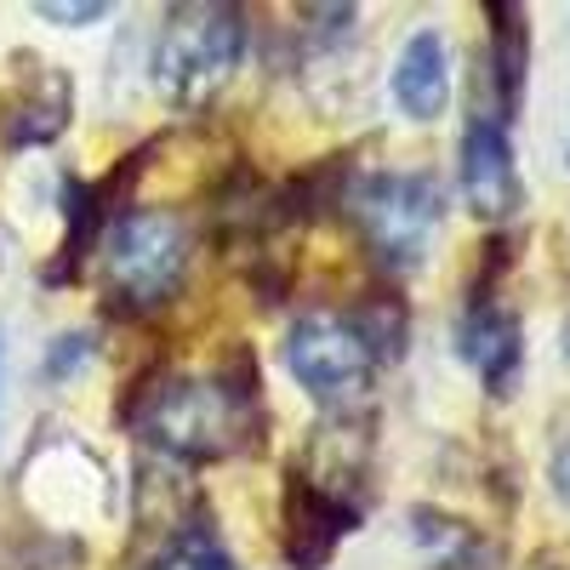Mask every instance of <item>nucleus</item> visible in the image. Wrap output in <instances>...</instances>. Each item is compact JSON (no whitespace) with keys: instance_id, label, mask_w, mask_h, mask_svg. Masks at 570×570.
Wrapping results in <instances>:
<instances>
[{"instance_id":"nucleus-1","label":"nucleus","mask_w":570,"mask_h":570,"mask_svg":"<svg viewBox=\"0 0 570 570\" xmlns=\"http://www.w3.org/2000/svg\"><path fill=\"white\" fill-rule=\"evenodd\" d=\"M263 428V405H257V383L234 376V365L223 371H171L160 383H149L137 405V434L155 451L177 456V462H223L234 451H246Z\"/></svg>"},{"instance_id":"nucleus-2","label":"nucleus","mask_w":570,"mask_h":570,"mask_svg":"<svg viewBox=\"0 0 570 570\" xmlns=\"http://www.w3.org/2000/svg\"><path fill=\"white\" fill-rule=\"evenodd\" d=\"M188 257H195V234L177 212L160 206H126L109 228H104V292L115 314H155L166 308L183 279H188Z\"/></svg>"},{"instance_id":"nucleus-3","label":"nucleus","mask_w":570,"mask_h":570,"mask_svg":"<svg viewBox=\"0 0 570 570\" xmlns=\"http://www.w3.org/2000/svg\"><path fill=\"white\" fill-rule=\"evenodd\" d=\"M337 206L354 217L365 252L389 274L422 268L445 217V195L428 171H360L343 183Z\"/></svg>"},{"instance_id":"nucleus-4","label":"nucleus","mask_w":570,"mask_h":570,"mask_svg":"<svg viewBox=\"0 0 570 570\" xmlns=\"http://www.w3.org/2000/svg\"><path fill=\"white\" fill-rule=\"evenodd\" d=\"M246 58V12L195 0V7H171L155 35V86L171 109H206L217 91L234 80Z\"/></svg>"},{"instance_id":"nucleus-5","label":"nucleus","mask_w":570,"mask_h":570,"mask_svg":"<svg viewBox=\"0 0 570 570\" xmlns=\"http://www.w3.org/2000/svg\"><path fill=\"white\" fill-rule=\"evenodd\" d=\"M279 354H285L292 383L308 400H320L325 411H354L376 383V365H383L360 308H308V314H297L292 325H285Z\"/></svg>"},{"instance_id":"nucleus-6","label":"nucleus","mask_w":570,"mask_h":570,"mask_svg":"<svg viewBox=\"0 0 570 570\" xmlns=\"http://www.w3.org/2000/svg\"><path fill=\"white\" fill-rule=\"evenodd\" d=\"M462 200L473 217L485 223H502L519 212L525 188H519V160H513V137H508V120L491 109V104H473L468 126H462Z\"/></svg>"},{"instance_id":"nucleus-7","label":"nucleus","mask_w":570,"mask_h":570,"mask_svg":"<svg viewBox=\"0 0 570 570\" xmlns=\"http://www.w3.org/2000/svg\"><path fill=\"white\" fill-rule=\"evenodd\" d=\"M456 354L468 360V371L485 383V394H513L519 365H525V325L508 303H497L491 285H473L462 320H456Z\"/></svg>"},{"instance_id":"nucleus-8","label":"nucleus","mask_w":570,"mask_h":570,"mask_svg":"<svg viewBox=\"0 0 570 570\" xmlns=\"http://www.w3.org/2000/svg\"><path fill=\"white\" fill-rule=\"evenodd\" d=\"M360 513H365L360 502L314 485L303 468H292L285 473V508H279V548H285V559H292L297 570H320L331 553H337V542L360 525Z\"/></svg>"},{"instance_id":"nucleus-9","label":"nucleus","mask_w":570,"mask_h":570,"mask_svg":"<svg viewBox=\"0 0 570 570\" xmlns=\"http://www.w3.org/2000/svg\"><path fill=\"white\" fill-rule=\"evenodd\" d=\"M389 91L405 120H440L451 109V46L440 29H416L405 35L400 58L389 69Z\"/></svg>"},{"instance_id":"nucleus-10","label":"nucleus","mask_w":570,"mask_h":570,"mask_svg":"<svg viewBox=\"0 0 570 570\" xmlns=\"http://www.w3.org/2000/svg\"><path fill=\"white\" fill-rule=\"evenodd\" d=\"M69 115H75L69 75L58 63H40L18 86V98L7 104V115H0V142H7V149H46V142H58L69 131Z\"/></svg>"},{"instance_id":"nucleus-11","label":"nucleus","mask_w":570,"mask_h":570,"mask_svg":"<svg viewBox=\"0 0 570 570\" xmlns=\"http://www.w3.org/2000/svg\"><path fill=\"white\" fill-rule=\"evenodd\" d=\"M491 18V46H485V69H491V91H497V115L513 126V109L525 98V80H531V12L525 7H502L491 0L485 7Z\"/></svg>"},{"instance_id":"nucleus-12","label":"nucleus","mask_w":570,"mask_h":570,"mask_svg":"<svg viewBox=\"0 0 570 570\" xmlns=\"http://www.w3.org/2000/svg\"><path fill=\"white\" fill-rule=\"evenodd\" d=\"M142 570H240V564H234V553L223 548V537L206 519H183V525L149 553Z\"/></svg>"},{"instance_id":"nucleus-13","label":"nucleus","mask_w":570,"mask_h":570,"mask_svg":"<svg viewBox=\"0 0 570 570\" xmlns=\"http://www.w3.org/2000/svg\"><path fill=\"white\" fill-rule=\"evenodd\" d=\"M428 570H508V553L491 537H473V531H445V553L428 564Z\"/></svg>"},{"instance_id":"nucleus-14","label":"nucleus","mask_w":570,"mask_h":570,"mask_svg":"<svg viewBox=\"0 0 570 570\" xmlns=\"http://www.w3.org/2000/svg\"><path fill=\"white\" fill-rule=\"evenodd\" d=\"M35 18H46V23H63V29L104 23V18H109V0H35Z\"/></svg>"},{"instance_id":"nucleus-15","label":"nucleus","mask_w":570,"mask_h":570,"mask_svg":"<svg viewBox=\"0 0 570 570\" xmlns=\"http://www.w3.org/2000/svg\"><path fill=\"white\" fill-rule=\"evenodd\" d=\"M91 360V337H80V331H69V337H58L52 343V354H46V383H63V376L75 371V365H86Z\"/></svg>"},{"instance_id":"nucleus-16","label":"nucleus","mask_w":570,"mask_h":570,"mask_svg":"<svg viewBox=\"0 0 570 570\" xmlns=\"http://www.w3.org/2000/svg\"><path fill=\"white\" fill-rule=\"evenodd\" d=\"M548 485H553V497H559V508H570V428L553 440V451H548Z\"/></svg>"},{"instance_id":"nucleus-17","label":"nucleus","mask_w":570,"mask_h":570,"mask_svg":"<svg viewBox=\"0 0 570 570\" xmlns=\"http://www.w3.org/2000/svg\"><path fill=\"white\" fill-rule=\"evenodd\" d=\"M537 570H570V559H537Z\"/></svg>"},{"instance_id":"nucleus-18","label":"nucleus","mask_w":570,"mask_h":570,"mask_svg":"<svg viewBox=\"0 0 570 570\" xmlns=\"http://www.w3.org/2000/svg\"><path fill=\"white\" fill-rule=\"evenodd\" d=\"M564 360H570V325H564Z\"/></svg>"}]
</instances>
